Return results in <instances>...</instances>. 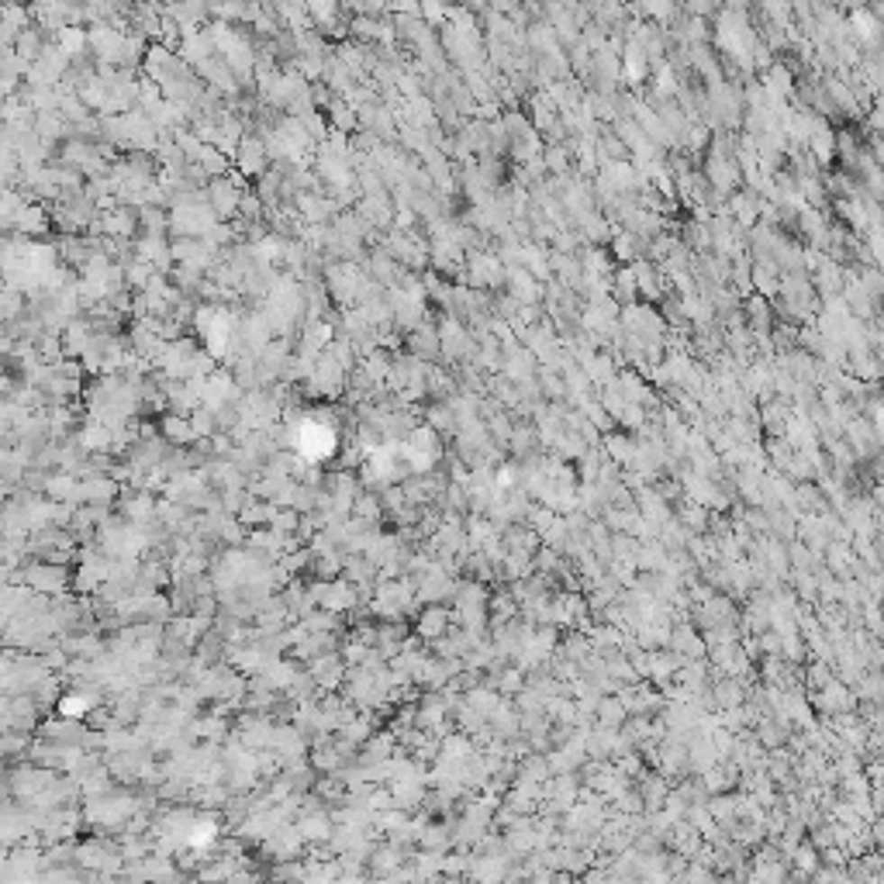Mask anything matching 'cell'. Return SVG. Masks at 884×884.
Returning a JSON list of instances; mask_svg holds the SVG:
<instances>
[{
    "instance_id": "cell-13",
    "label": "cell",
    "mask_w": 884,
    "mask_h": 884,
    "mask_svg": "<svg viewBox=\"0 0 884 884\" xmlns=\"http://www.w3.org/2000/svg\"><path fill=\"white\" fill-rule=\"evenodd\" d=\"M297 833H301L308 843H329L332 833H335V819L325 816V812H314V808H308V812H301V816H297Z\"/></svg>"
},
{
    "instance_id": "cell-1",
    "label": "cell",
    "mask_w": 884,
    "mask_h": 884,
    "mask_svg": "<svg viewBox=\"0 0 884 884\" xmlns=\"http://www.w3.org/2000/svg\"><path fill=\"white\" fill-rule=\"evenodd\" d=\"M207 190V205L214 207V214L222 222H232L239 218V205H242V194H246V184H242V173H232L228 169L225 177H211Z\"/></svg>"
},
{
    "instance_id": "cell-12",
    "label": "cell",
    "mask_w": 884,
    "mask_h": 884,
    "mask_svg": "<svg viewBox=\"0 0 884 884\" xmlns=\"http://www.w3.org/2000/svg\"><path fill=\"white\" fill-rule=\"evenodd\" d=\"M135 249H139V256L149 260L152 267L159 269V273H169L173 269V242L166 239V235H139L135 239Z\"/></svg>"
},
{
    "instance_id": "cell-22",
    "label": "cell",
    "mask_w": 884,
    "mask_h": 884,
    "mask_svg": "<svg viewBox=\"0 0 884 884\" xmlns=\"http://www.w3.org/2000/svg\"><path fill=\"white\" fill-rule=\"evenodd\" d=\"M425 418H429V425H433L435 433H452V429H456V422H460L456 412H452L450 401H446V405H442V401H435L433 408L425 412Z\"/></svg>"
},
{
    "instance_id": "cell-6",
    "label": "cell",
    "mask_w": 884,
    "mask_h": 884,
    "mask_svg": "<svg viewBox=\"0 0 884 884\" xmlns=\"http://www.w3.org/2000/svg\"><path fill=\"white\" fill-rule=\"evenodd\" d=\"M235 166H239V173L249 177V180H260L269 166H273V159H269V152H267V142H263L260 132H246V139H242L239 152H235Z\"/></svg>"
},
{
    "instance_id": "cell-7",
    "label": "cell",
    "mask_w": 884,
    "mask_h": 884,
    "mask_svg": "<svg viewBox=\"0 0 884 884\" xmlns=\"http://www.w3.org/2000/svg\"><path fill=\"white\" fill-rule=\"evenodd\" d=\"M308 674L314 678L318 691H335V688H342L346 678H350V663H346L342 653L332 650V653H322V657L311 660Z\"/></svg>"
},
{
    "instance_id": "cell-2",
    "label": "cell",
    "mask_w": 884,
    "mask_h": 884,
    "mask_svg": "<svg viewBox=\"0 0 884 884\" xmlns=\"http://www.w3.org/2000/svg\"><path fill=\"white\" fill-rule=\"evenodd\" d=\"M346 384H350V370L329 352H322L314 370L305 377V391L314 394V397H339L346 391Z\"/></svg>"
},
{
    "instance_id": "cell-10",
    "label": "cell",
    "mask_w": 884,
    "mask_h": 884,
    "mask_svg": "<svg viewBox=\"0 0 884 884\" xmlns=\"http://www.w3.org/2000/svg\"><path fill=\"white\" fill-rule=\"evenodd\" d=\"M4 228L14 232V235H24V239H35V235H45L52 228V214L39 201H28L11 222H4Z\"/></svg>"
},
{
    "instance_id": "cell-4",
    "label": "cell",
    "mask_w": 884,
    "mask_h": 884,
    "mask_svg": "<svg viewBox=\"0 0 884 884\" xmlns=\"http://www.w3.org/2000/svg\"><path fill=\"white\" fill-rule=\"evenodd\" d=\"M21 584H28L39 595H62L69 588V570L66 563H52V560H39V563H24L21 570Z\"/></svg>"
},
{
    "instance_id": "cell-24",
    "label": "cell",
    "mask_w": 884,
    "mask_h": 884,
    "mask_svg": "<svg viewBox=\"0 0 884 884\" xmlns=\"http://www.w3.org/2000/svg\"><path fill=\"white\" fill-rule=\"evenodd\" d=\"M450 0H422V18L429 21L433 28H442L450 21Z\"/></svg>"
},
{
    "instance_id": "cell-23",
    "label": "cell",
    "mask_w": 884,
    "mask_h": 884,
    "mask_svg": "<svg viewBox=\"0 0 884 884\" xmlns=\"http://www.w3.org/2000/svg\"><path fill=\"white\" fill-rule=\"evenodd\" d=\"M446 843H450V829H442V825H435V823H429L425 829H422V836H418V846L422 850H446Z\"/></svg>"
},
{
    "instance_id": "cell-15",
    "label": "cell",
    "mask_w": 884,
    "mask_h": 884,
    "mask_svg": "<svg viewBox=\"0 0 884 884\" xmlns=\"http://www.w3.org/2000/svg\"><path fill=\"white\" fill-rule=\"evenodd\" d=\"M159 433L169 446H190V442H197V433H194V425H190V415H180V412H163L159 418Z\"/></svg>"
},
{
    "instance_id": "cell-20",
    "label": "cell",
    "mask_w": 884,
    "mask_h": 884,
    "mask_svg": "<svg viewBox=\"0 0 884 884\" xmlns=\"http://www.w3.org/2000/svg\"><path fill=\"white\" fill-rule=\"evenodd\" d=\"M122 491L118 488V480H83L80 484V501H90V505H107V501H114V494Z\"/></svg>"
},
{
    "instance_id": "cell-14",
    "label": "cell",
    "mask_w": 884,
    "mask_h": 884,
    "mask_svg": "<svg viewBox=\"0 0 884 884\" xmlns=\"http://www.w3.org/2000/svg\"><path fill=\"white\" fill-rule=\"evenodd\" d=\"M356 211H360L373 228H380V232L394 222V205L387 194H363V197L356 201Z\"/></svg>"
},
{
    "instance_id": "cell-11",
    "label": "cell",
    "mask_w": 884,
    "mask_h": 884,
    "mask_svg": "<svg viewBox=\"0 0 884 884\" xmlns=\"http://www.w3.org/2000/svg\"><path fill=\"white\" fill-rule=\"evenodd\" d=\"M446 625H450V612L442 608V601H433L429 608H418L415 615V636H422L425 642L446 636Z\"/></svg>"
},
{
    "instance_id": "cell-9",
    "label": "cell",
    "mask_w": 884,
    "mask_h": 884,
    "mask_svg": "<svg viewBox=\"0 0 884 884\" xmlns=\"http://www.w3.org/2000/svg\"><path fill=\"white\" fill-rule=\"evenodd\" d=\"M456 618L473 636L484 629V591H480V584H467V588L456 591Z\"/></svg>"
},
{
    "instance_id": "cell-3",
    "label": "cell",
    "mask_w": 884,
    "mask_h": 884,
    "mask_svg": "<svg viewBox=\"0 0 884 884\" xmlns=\"http://www.w3.org/2000/svg\"><path fill=\"white\" fill-rule=\"evenodd\" d=\"M311 597H314V605L318 608H329V612H352V608H360V591H356V584H352L350 577H322V580H314L311 584Z\"/></svg>"
},
{
    "instance_id": "cell-8",
    "label": "cell",
    "mask_w": 884,
    "mask_h": 884,
    "mask_svg": "<svg viewBox=\"0 0 884 884\" xmlns=\"http://www.w3.org/2000/svg\"><path fill=\"white\" fill-rule=\"evenodd\" d=\"M294 205H297L301 218H305L308 225H329V222H335V214H339L335 197H329L325 190H305V194H297Z\"/></svg>"
},
{
    "instance_id": "cell-26",
    "label": "cell",
    "mask_w": 884,
    "mask_h": 884,
    "mask_svg": "<svg viewBox=\"0 0 884 884\" xmlns=\"http://www.w3.org/2000/svg\"><path fill=\"white\" fill-rule=\"evenodd\" d=\"M546 163H550V169L563 173V169H567V152H563V149L556 145V149H550V152H546Z\"/></svg>"
},
{
    "instance_id": "cell-5",
    "label": "cell",
    "mask_w": 884,
    "mask_h": 884,
    "mask_svg": "<svg viewBox=\"0 0 884 884\" xmlns=\"http://www.w3.org/2000/svg\"><path fill=\"white\" fill-rule=\"evenodd\" d=\"M139 805L132 802V798H111V791L101 795V798H90V805L83 808V819L90 825H122L132 812H135Z\"/></svg>"
},
{
    "instance_id": "cell-25",
    "label": "cell",
    "mask_w": 884,
    "mask_h": 884,
    "mask_svg": "<svg viewBox=\"0 0 884 884\" xmlns=\"http://www.w3.org/2000/svg\"><path fill=\"white\" fill-rule=\"evenodd\" d=\"M387 14H422V0H387Z\"/></svg>"
},
{
    "instance_id": "cell-19",
    "label": "cell",
    "mask_w": 884,
    "mask_h": 884,
    "mask_svg": "<svg viewBox=\"0 0 884 884\" xmlns=\"http://www.w3.org/2000/svg\"><path fill=\"white\" fill-rule=\"evenodd\" d=\"M139 222H142V235H166L169 232V211H166V205H142Z\"/></svg>"
},
{
    "instance_id": "cell-21",
    "label": "cell",
    "mask_w": 884,
    "mask_h": 884,
    "mask_svg": "<svg viewBox=\"0 0 884 884\" xmlns=\"http://www.w3.org/2000/svg\"><path fill=\"white\" fill-rule=\"evenodd\" d=\"M380 515H384V497H377V494H360V497H356V505H352V518L377 525V522H380Z\"/></svg>"
},
{
    "instance_id": "cell-18",
    "label": "cell",
    "mask_w": 884,
    "mask_h": 884,
    "mask_svg": "<svg viewBox=\"0 0 884 884\" xmlns=\"http://www.w3.org/2000/svg\"><path fill=\"white\" fill-rule=\"evenodd\" d=\"M97 705H101L97 691H77V695H66L59 701V715H66V719H87Z\"/></svg>"
},
{
    "instance_id": "cell-16",
    "label": "cell",
    "mask_w": 884,
    "mask_h": 884,
    "mask_svg": "<svg viewBox=\"0 0 884 884\" xmlns=\"http://www.w3.org/2000/svg\"><path fill=\"white\" fill-rule=\"evenodd\" d=\"M122 512L128 522L145 525V522H152V515H159V501H156L149 491H139V494H132V497H124Z\"/></svg>"
},
{
    "instance_id": "cell-17",
    "label": "cell",
    "mask_w": 884,
    "mask_h": 884,
    "mask_svg": "<svg viewBox=\"0 0 884 884\" xmlns=\"http://www.w3.org/2000/svg\"><path fill=\"white\" fill-rule=\"evenodd\" d=\"M325 118L332 122V128H339V132H356L360 128V114H356V107H352L346 97H332L329 107H325Z\"/></svg>"
}]
</instances>
